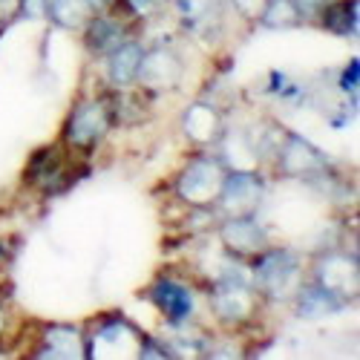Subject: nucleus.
I'll return each instance as SVG.
<instances>
[{"label":"nucleus","instance_id":"obj_4","mask_svg":"<svg viewBox=\"0 0 360 360\" xmlns=\"http://www.w3.org/2000/svg\"><path fill=\"white\" fill-rule=\"evenodd\" d=\"M93 46L96 49H104L107 44H112V46H118V29L110 23V20H96L93 23Z\"/></svg>","mask_w":360,"mask_h":360},{"label":"nucleus","instance_id":"obj_3","mask_svg":"<svg viewBox=\"0 0 360 360\" xmlns=\"http://www.w3.org/2000/svg\"><path fill=\"white\" fill-rule=\"evenodd\" d=\"M354 6H357L354 0H352V4H349V0H343V4H338V6H328L326 15H323L326 26L335 29V32H343V35L354 32Z\"/></svg>","mask_w":360,"mask_h":360},{"label":"nucleus","instance_id":"obj_2","mask_svg":"<svg viewBox=\"0 0 360 360\" xmlns=\"http://www.w3.org/2000/svg\"><path fill=\"white\" fill-rule=\"evenodd\" d=\"M159 303H162V309L170 314V320H182V317L191 311V297H188V291H182V288L173 285V283L159 285Z\"/></svg>","mask_w":360,"mask_h":360},{"label":"nucleus","instance_id":"obj_1","mask_svg":"<svg viewBox=\"0 0 360 360\" xmlns=\"http://www.w3.org/2000/svg\"><path fill=\"white\" fill-rule=\"evenodd\" d=\"M139 72H141V49L133 46V44H127V46L118 44L115 55H112V78L118 84H127Z\"/></svg>","mask_w":360,"mask_h":360}]
</instances>
